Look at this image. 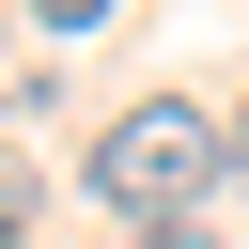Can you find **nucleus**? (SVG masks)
Instances as JSON below:
<instances>
[{
	"instance_id": "f257e3e1",
	"label": "nucleus",
	"mask_w": 249,
	"mask_h": 249,
	"mask_svg": "<svg viewBox=\"0 0 249 249\" xmlns=\"http://www.w3.org/2000/svg\"><path fill=\"white\" fill-rule=\"evenodd\" d=\"M124 233H187L202 218V187H233V124H202L187 93H140L109 140H93V171H78Z\"/></svg>"
},
{
	"instance_id": "f03ea898",
	"label": "nucleus",
	"mask_w": 249,
	"mask_h": 249,
	"mask_svg": "<svg viewBox=\"0 0 249 249\" xmlns=\"http://www.w3.org/2000/svg\"><path fill=\"white\" fill-rule=\"evenodd\" d=\"M31 16H47V31H93V16H109V0H31Z\"/></svg>"
},
{
	"instance_id": "7ed1b4c3",
	"label": "nucleus",
	"mask_w": 249,
	"mask_h": 249,
	"mask_svg": "<svg viewBox=\"0 0 249 249\" xmlns=\"http://www.w3.org/2000/svg\"><path fill=\"white\" fill-rule=\"evenodd\" d=\"M140 249H218V233H202V218H187V233H140Z\"/></svg>"
},
{
	"instance_id": "20e7f679",
	"label": "nucleus",
	"mask_w": 249,
	"mask_h": 249,
	"mask_svg": "<svg viewBox=\"0 0 249 249\" xmlns=\"http://www.w3.org/2000/svg\"><path fill=\"white\" fill-rule=\"evenodd\" d=\"M233 187H249V109H233Z\"/></svg>"
},
{
	"instance_id": "39448f33",
	"label": "nucleus",
	"mask_w": 249,
	"mask_h": 249,
	"mask_svg": "<svg viewBox=\"0 0 249 249\" xmlns=\"http://www.w3.org/2000/svg\"><path fill=\"white\" fill-rule=\"evenodd\" d=\"M0 249H16V187H0Z\"/></svg>"
}]
</instances>
